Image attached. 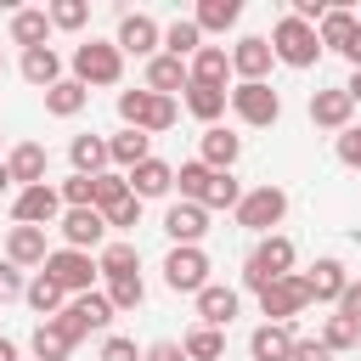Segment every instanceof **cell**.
Segmentation results:
<instances>
[{"label":"cell","instance_id":"obj_19","mask_svg":"<svg viewBox=\"0 0 361 361\" xmlns=\"http://www.w3.org/2000/svg\"><path fill=\"white\" fill-rule=\"evenodd\" d=\"M6 169H11V180H17V192H23V186H45V169H51V152H45L39 141H17V147L6 152Z\"/></svg>","mask_w":361,"mask_h":361},{"label":"cell","instance_id":"obj_21","mask_svg":"<svg viewBox=\"0 0 361 361\" xmlns=\"http://www.w3.org/2000/svg\"><path fill=\"white\" fill-rule=\"evenodd\" d=\"M237 310H243V293H237V288L209 282V288L197 293V322H203V327H220V333H226V327L237 322Z\"/></svg>","mask_w":361,"mask_h":361},{"label":"cell","instance_id":"obj_37","mask_svg":"<svg viewBox=\"0 0 361 361\" xmlns=\"http://www.w3.org/2000/svg\"><path fill=\"white\" fill-rule=\"evenodd\" d=\"M209 180H214V169H209L203 158H186V164L175 169V186H180V197H186V203H203Z\"/></svg>","mask_w":361,"mask_h":361},{"label":"cell","instance_id":"obj_15","mask_svg":"<svg viewBox=\"0 0 361 361\" xmlns=\"http://www.w3.org/2000/svg\"><path fill=\"white\" fill-rule=\"evenodd\" d=\"M350 118H355V102H350V90H344V85L310 90V124H316V130L344 135V130H350Z\"/></svg>","mask_w":361,"mask_h":361},{"label":"cell","instance_id":"obj_45","mask_svg":"<svg viewBox=\"0 0 361 361\" xmlns=\"http://www.w3.org/2000/svg\"><path fill=\"white\" fill-rule=\"evenodd\" d=\"M107 226H113V231H135V226H141V197L130 192L118 209H107Z\"/></svg>","mask_w":361,"mask_h":361},{"label":"cell","instance_id":"obj_1","mask_svg":"<svg viewBox=\"0 0 361 361\" xmlns=\"http://www.w3.org/2000/svg\"><path fill=\"white\" fill-rule=\"evenodd\" d=\"M293 265H299V248H293V237L288 231H271V237H254V248L243 254V288H271L276 276H293Z\"/></svg>","mask_w":361,"mask_h":361},{"label":"cell","instance_id":"obj_42","mask_svg":"<svg viewBox=\"0 0 361 361\" xmlns=\"http://www.w3.org/2000/svg\"><path fill=\"white\" fill-rule=\"evenodd\" d=\"M107 299H113V310H118V316H124V310H141V305H147V282H141V276L107 282Z\"/></svg>","mask_w":361,"mask_h":361},{"label":"cell","instance_id":"obj_35","mask_svg":"<svg viewBox=\"0 0 361 361\" xmlns=\"http://www.w3.org/2000/svg\"><path fill=\"white\" fill-rule=\"evenodd\" d=\"M237 17H243V0H203V6L192 11V23H197L203 34H226V28H237Z\"/></svg>","mask_w":361,"mask_h":361},{"label":"cell","instance_id":"obj_28","mask_svg":"<svg viewBox=\"0 0 361 361\" xmlns=\"http://www.w3.org/2000/svg\"><path fill=\"white\" fill-rule=\"evenodd\" d=\"M68 158H73V175H107V169H113V152H107V135H73V147H68Z\"/></svg>","mask_w":361,"mask_h":361},{"label":"cell","instance_id":"obj_4","mask_svg":"<svg viewBox=\"0 0 361 361\" xmlns=\"http://www.w3.org/2000/svg\"><path fill=\"white\" fill-rule=\"evenodd\" d=\"M271 51H276V62H288V68H316V62H322V34L288 11V17H276V28H271Z\"/></svg>","mask_w":361,"mask_h":361},{"label":"cell","instance_id":"obj_12","mask_svg":"<svg viewBox=\"0 0 361 361\" xmlns=\"http://www.w3.org/2000/svg\"><path fill=\"white\" fill-rule=\"evenodd\" d=\"M118 51H124V56L152 62V56L164 51V28H158L147 11H124V17H118Z\"/></svg>","mask_w":361,"mask_h":361},{"label":"cell","instance_id":"obj_31","mask_svg":"<svg viewBox=\"0 0 361 361\" xmlns=\"http://www.w3.org/2000/svg\"><path fill=\"white\" fill-rule=\"evenodd\" d=\"M85 102H90V90H85L73 73H68V79H56V85L45 90V113H51V118H79V113H85Z\"/></svg>","mask_w":361,"mask_h":361},{"label":"cell","instance_id":"obj_14","mask_svg":"<svg viewBox=\"0 0 361 361\" xmlns=\"http://www.w3.org/2000/svg\"><path fill=\"white\" fill-rule=\"evenodd\" d=\"M203 231H209V209H203V203L175 197V203L164 209V237H169L175 248H197V243H203Z\"/></svg>","mask_w":361,"mask_h":361},{"label":"cell","instance_id":"obj_18","mask_svg":"<svg viewBox=\"0 0 361 361\" xmlns=\"http://www.w3.org/2000/svg\"><path fill=\"white\" fill-rule=\"evenodd\" d=\"M197 158H203L209 169L231 175V169H237V158H243V135H231L226 124H209V130L197 135Z\"/></svg>","mask_w":361,"mask_h":361},{"label":"cell","instance_id":"obj_56","mask_svg":"<svg viewBox=\"0 0 361 361\" xmlns=\"http://www.w3.org/2000/svg\"><path fill=\"white\" fill-rule=\"evenodd\" d=\"M0 73H6V56H0Z\"/></svg>","mask_w":361,"mask_h":361},{"label":"cell","instance_id":"obj_9","mask_svg":"<svg viewBox=\"0 0 361 361\" xmlns=\"http://www.w3.org/2000/svg\"><path fill=\"white\" fill-rule=\"evenodd\" d=\"M231 113H237L248 130H265V124L282 118V96L271 90V79H265V85H231Z\"/></svg>","mask_w":361,"mask_h":361},{"label":"cell","instance_id":"obj_10","mask_svg":"<svg viewBox=\"0 0 361 361\" xmlns=\"http://www.w3.org/2000/svg\"><path fill=\"white\" fill-rule=\"evenodd\" d=\"M164 282L175 288V293H203L209 288V254L203 248H169L164 254Z\"/></svg>","mask_w":361,"mask_h":361},{"label":"cell","instance_id":"obj_39","mask_svg":"<svg viewBox=\"0 0 361 361\" xmlns=\"http://www.w3.org/2000/svg\"><path fill=\"white\" fill-rule=\"evenodd\" d=\"M237 203H243L237 175H220V169H214V180H209V192H203V209H209V214H214V209H231V214H237Z\"/></svg>","mask_w":361,"mask_h":361},{"label":"cell","instance_id":"obj_6","mask_svg":"<svg viewBox=\"0 0 361 361\" xmlns=\"http://www.w3.org/2000/svg\"><path fill=\"white\" fill-rule=\"evenodd\" d=\"M39 271H45L51 282H62V293H68V299L96 293V276H102L96 254H79V248H51V259H45Z\"/></svg>","mask_w":361,"mask_h":361},{"label":"cell","instance_id":"obj_34","mask_svg":"<svg viewBox=\"0 0 361 361\" xmlns=\"http://www.w3.org/2000/svg\"><path fill=\"white\" fill-rule=\"evenodd\" d=\"M186 68H192L197 85H226V79H231V51H226V45H203Z\"/></svg>","mask_w":361,"mask_h":361},{"label":"cell","instance_id":"obj_24","mask_svg":"<svg viewBox=\"0 0 361 361\" xmlns=\"http://www.w3.org/2000/svg\"><path fill=\"white\" fill-rule=\"evenodd\" d=\"M130 192L147 203V197H169L175 192V164H164V158H147V164H135L130 169Z\"/></svg>","mask_w":361,"mask_h":361},{"label":"cell","instance_id":"obj_41","mask_svg":"<svg viewBox=\"0 0 361 361\" xmlns=\"http://www.w3.org/2000/svg\"><path fill=\"white\" fill-rule=\"evenodd\" d=\"M130 197V175L124 169H107V175H96V209L107 214V209H118Z\"/></svg>","mask_w":361,"mask_h":361},{"label":"cell","instance_id":"obj_29","mask_svg":"<svg viewBox=\"0 0 361 361\" xmlns=\"http://www.w3.org/2000/svg\"><path fill=\"white\" fill-rule=\"evenodd\" d=\"M23 305H28L39 322H51V316H62V310H68V293H62V282H51L45 271H34V282H28Z\"/></svg>","mask_w":361,"mask_h":361},{"label":"cell","instance_id":"obj_38","mask_svg":"<svg viewBox=\"0 0 361 361\" xmlns=\"http://www.w3.org/2000/svg\"><path fill=\"white\" fill-rule=\"evenodd\" d=\"M316 338H322V344H327L333 355H344V350H361V327H355V322H344L338 310H333V316L322 322V333H316Z\"/></svg>","mask_w":361,"mask_h":361},{"label":"cell","instance_id":"obj_50","mask_svg":"<svg viewBox=\"0 0 361 361\" xmlns=\"http://www.w3.org/2000/svg\"><path fill=\"white\" fill-rule=\"evenodd\" d=\"M333 310H338L344 322H355V327H361V282H355V276H350V288H344V299H338Z\"/></svg>","mask_w":361,"mask_h":361},{"label":"cell","instance_id":"obj_48","mask_svg":"<svg viewBox=\"0 0 361 361\" xmlns=\"http://www.w3.org/2000/svg\"><path fill=\"white\" fill-rule=\"evenodd\" d=\"M28 293V282H23V271L11 265V259H0V305H11V299H23Z\"/></svg>","mask_w":361,"mask_h":361},{"label":"cell","instance_id":"obj_43","mask_svg":"<svg viewBox=\"0 0 361 361\" xmlns=\"http://www.w3.org/2000/svg\"><path fill=\"white\" fill-rule=\"evenodd\" d=\"M56 192H62L68 209H96V175H68Z\"/></svg>","mask_w":361,"mask_h":361},{"label":"cell","instance_id":"obj_20","mask_svg":"<svg viewBox=\"0 0 361 361\" xmlns=\"http://www.w3.org/2000/svg\"><path fill=\"white\" fill-rule=\"evenodd\" d=\"M6 259H11L17 271H39V265L51 259L45 231H39V226H11V231H6Z\"/></svg>","mask_w":361,"mask_h":361},{"label":"cell","instance_id":"obj_16","mask_svg":"<svg viewBox=\"0 0 361 361\" xmlns=\"http://www.w3.org/2000/svg\"><path fill=\"white\" fill-rule=\"evenodd\" d=\"M305 276V288H310V305H338L344 299V288H350V271H344V259H316L310 271H299Z\"/></svg>","mask_w":361,"mask_h":361},{"label":"cell","instance_id":"obj_8","mask_svg":"<svg viewBox=\"0 0 361 361\" xmlns=\"http://www.w3.org/2000/svg\"><path fill=\"white\" fill-rule=\"evenodd\" d=\"M56 231H62V248H79V254H102L113 237V226H107V214L102 209H68L62 220H56Z\"/></svg>","mask_w":361,"mask_h":361},{"label":"cell","instance_id":"obj_52","mask_svg":"<svg viewBox=\"0 0 361 361\" xmlns=\"http://www.w3.org/2000/svg\"><path fill=\"white\" fill-rule=\"evenodd\" d=\"M344 90H350V102L361 107V68H350V79H344Z\"/></svg>","mask_w":361,"mask_h":361},{"label":"cell","instance_id":"obj_51","mask_svg":"<svg viewBox=\"0 0 361 361\" xmlns=\"http://www.w3.org/2000/svg\"><path fill=\"white\" fill-rule=\"evenodd\" d=\"M293 361H333V350H327L322 338H299V344H293Z\"/></svg>","mask_w":361,"mask_h":361},{"label":"cell","instance_id":"obj_7","mask_svg":"<svg viewBox=\"0 0 361 361\" xmlns=\"http://www.w3.org/2000/svg\"><path fill=\"white\" fill-rule=\"evenodd\" d=\"M62 214H68V203H62V192H56L51 180H45V186H23V192L11 197V226H39V231H45V226H56Z\"/></svg>","mask_w":361,"mask_h":361},{"label":"cell","instance_id":"obj_40","mask_svg":"<svg viewBox=\"0 0 361 361\" xmlns=\"http://www.w3.org/2000/svg\"><path fill=\"white\" fill-rule=\"evenodd\" d=\"M28 344H34V361H68V355H73V344H68V338H62L51 322H39Z\"/></svg>","mask_w":361,"mask_h":361},{"label":"cell","instance_id":"obj_11","mask_svg":"<svg viewBox=\"0 0 361 361\" xmlns=\"http://www.w3.org/2000/svg\"><path fill=\"white\" fill-rule=\"evenodd\" d=\"M305 305H310V288H305L299 271H293V276H276L271 288H259V316H265V322H293Z\"/></svg>","mask_w":361,"mask_h":361},{"label":"cell","instance_id":"obj_13","mask_svg":"<svg viewBox=\"0 0 361 361\" xmlns=\"http://www.w3.org/2000/svg\"><path fill=\"white\" fill-rule=\"evenodd\" d=\"M271 62H276V51H271L265 34H243V39L231 45V73H237V85H265Z\"/></svg>","mask_w":361,"mask_h":361},{"label":"cell","instance_id":"obj_33","mask_svg":"<svg viewBox=\"0 0 361 361\" xmlns=\"http://www.w3.org/2000/svg\"><path fill=\"white\" fill-rule=\"evenodd\" d=\"M203 51V28L192 23V17H175L169 28H164V56H180V62H192Z\"/></svg>","mask_w":361,"mask_h":361},{"label":"cell","instance_id":"obj_27","mask_svg":"<svg viewBox=\"0 0 361 361\" xmlns=\"http://www.w3.org/2000/svg\"><path fill=\"white\" fill-rule=\"evenodd\" d=\"M45 39H51V11H45V6L11 11V45H23V51H39Z\"/></svg>","mask_w":361,"mask_h":361},{"label":"cell","instance_id":"obj_5","mask_svg":"<svg viewBox=\"0 0 361 361\" xmlns=\"http://www.w3.org/2000/svg\"><path fill=\"white\" fill-rule=\"evenodd\" d=\"M282 220H288V192H282V186H254V192H243V203H237V226H243V231L271 237Z\"/></svg>","mask_w":361,"mask_h":361},{"label":"cell","instance_id":"obj_36","mask_svg":"<svg viewBox=\"0 0 361 361\" xmlns=\"http://www.w3.org/2000/svg\"><path fill=\"white\" fill-rule=\"evenodd\" d=\"M180 350H186V361H220L226 355V333L220 327H186V338H180Z\"/></svg>","mask_w":361,"mask_h":361},{"label":"cell","instance_id":"obj_54","mask_svg":"<svg viewBox=\"0 0 361 361\" xmlns=\"http://www.w3.org/2000/svg\"><path fill=\"white\" fill-rule=\"evenodd\" d=\"M344 62H350V68H361V34L350 39V51H344Z\"/></svg>","mask_w":361,"mask_h":361},{"label":"cell","instance_id":"obj_44","mask_svg":"<svg viewBox=\"0 0 361 361\" xmlns=\"http://www.w3.org/2000/svg\"><path fill=\"white\" fill-rule=\"evenodd\" d=\"M45 11H51V28H62V34H79L85 17H90L85 0H56V6H45Z\"/></svg>","mask_w":361,"mask_h":361},{"label":"cell","instance_id":"obj_25","mask_svg":"<svg viewBox=\"0 0 361 361\" xmlns=\"http://www.w3.org/2000/svg\"><path fill=\"white\" fill-rule=\"evenodd\" d=\"M17 73L45 96L56 79H62V56H56V45H39V51H23V62H17Z\"/></svg>","mask_w":361,"mask_h":361},{"label":"cell","instance_id":"obj_46","mask_svg":"<svg viewBox=\"0 0 361 361\" xmlns=\"http://www.w3.org/2000/svg\"><path fill=\"white\" fill-rule=\"evenodd\" d=\"M333 152H338V164H344V169H361V130L350 124L344 135H333Z\"/></svg>","mask_w":361,"mask_h":361},{"label":"cell","instance_id":"obj_17","mask_svg":"<svg viewBox=\"0 0 361 361\" xmlns=\"http://www.w3.org/2000/svg\"><path fill=\"white\" fill-rule=\"evenodd\" d=\"M293 322H259L248 333V361H293Z\"/></svg>","mask_w":361,"mask_h":361},{"label":"cell","instance_id":"obj_53","mask_svg":"<svg viewBox=\"0 0 361 361\" xmlns=\"http://www.w3.org/2000/svg\"><path fill=\"white\" fill-rule=\"evenodd\" d=\"M6 192L17 197V180H11V169H6V158H0V197H6Z\"/></svg>","mask_w":361,"mask_h":361},{"label":"cell","instance_id":"obj_3","mask_svg":"<svg viewBox=\"0 0 361 361\" xmlns=\"http://www.w3.org/2000/svg\"><path fill=\"white\" fill-rule=\"evenodd\" d=\"M73 79L90 90V85H118L124 79V51H118V39H79L73 45Z\"/></svg>","mask_w":361,"mask_h":361},{"label":"cell","instance_id":"obj_49","mask_svg":"<svg viewBox=\"0 0 361 361\" xmlns=\"http://www.w3.org/2000/svg\"><path fill=\"white\" fill-rule=\"evenodd\" d=\"M141 361H186V350H180L175 338H152V344L141 350Z\"/></svg>","mask_w":361,"mask_h":361},{"label":"cell","instance_id":"obj_47","mask_svg":"<svg viewBox=\"0 0 361 361\" xmlns=\"http://www.w3.org/2000/svg\"><path fill=\"white\" fill-rule=\"evenodd\" d=\"M102 361H141V350H135V338L107 333V338H102Z\"/></svg>","mask_w":361,"mask_h":361},{"label":"cell","instance_id":"obj_32","mask_svg":"<svg viewBox=\"0 0 361 361\" xmlns=\"http://www.w3.org/2000/svg\"><path fill=\"white\" fill-rule=\"evenodd\" d=\"M107 152H113V169H135V164H147L152 158V135H141V130H118V135H107Z\"/></svg>","mask_w":361,"mask_h":361},{"label":"cell","instance_id":"obj_30","mask_svg":"<svg viewBox=\"0 0 361 361\" xmlns=\"http://www.w3.org/2000/svg\"><path fill=\"white\" fill-rule=\"evenodd\" d=\"M316 34H322V51H338V56H344V51H350V39L361 34V17H355V11H344V6H333V11L322 17V28H316Z\"/></svg>","mask_w":361,"mask_h":361},{"label":"cell","instance_id":"obj_23","mask_svg":"<svg viewBox=\"0 0 361 361\" xmlns=\"http://www.w3.org/2000/svg\"><path fill=\"white\" fill-rule=\"evenodd\" d=\"M141 85H147L152 96H175V90L192 85V68H186L180 56H164V51H158V56L147 62V79H141Z\"/></svg>","mask_w":361,"mask_h":361},{"label":"cell","instance_id":"obj_26","mask_svg":"<svg viewBox=\"0 0 361 361\" xmlns=\"http://www.w3.org/2000/svg\"><path fill=\"white\" fill-rule=\"evenodd\" d=\"M96 265H102V282H124V276H141V248H135V243H124V237H113V243L96 254Z\"/></svg>","mask_w":361,"mask_h":361},{"label":"cell","instance_id":"obj_2","mask_svg":"<svg viewBox=\"0 0 361 361\" xmlns=\"http://www.w3.org/2000/svg\"><path fill=\"white\" fill-rule=\"evenodd\" d=\"M118 118H124V130L164 135V130H175L180 107H175V96H152V90L141 85V90H118Z\"/></svg>","mask_w":361,"mask_h":361},{"label":"cell","instance_id":"obj_22","mask_svg":"<svg viewBox=\"0 0 361 361\" xmlns=\"http://www.w3.org/2000/svg\"><path fill=\"white\" fill-rule=\"evenodd\" d=\"M180 107H186V113H192V118L209 130V124H214V118L231 107V90H226V85H197V79H192V85L180 90Z\"/></svg>","mask_w":361,"mask_h":361},{"label":"cell","instance_id":"obj_55","mask_svg":"<svg viewBox=\"0 0 361 361\" xmlns=\"http://www.w3.org/2000/svg\"><path fill=\"white\" fill-rule=\"evenodd\" d=\"M0 361H17V344L11 338H0Z\"/></svg>","mask_w":361,"mask_h":361}]
</instances>
